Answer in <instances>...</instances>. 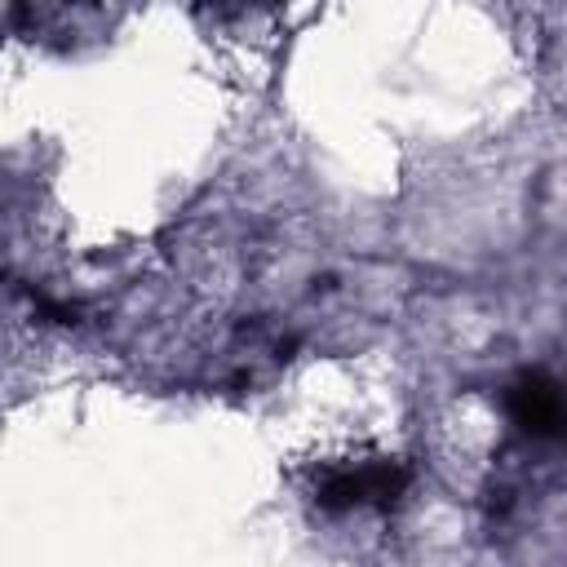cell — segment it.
Masks as SVG:
<instances>
[{"mask_svg":"<svg viewBox=\"0 0 567 567\" xmlns=\"http://www.w3.org/2000/svg\"><path fill=\"white\" fill-rule=\"evenodd\" d=\"M505 412L532 443H554L563 434V390L545 368H523L505 385Z\"/></svg>","mask_w":567,"mask_h":567,"instance_id":"obj_2","label":"cell"},{"mask_svg":"<svg viewBox=\"0 0 567 567\" xmlns=\"http://www.w3.org/2000/svg\"><path fill=\"white\" fill-rule=\"evenodd\" d=\"M412 474L394 456H350L332 461L315 478V505L328 514H368V509H390L403 501Z\"/></svg>","mask_w":567,"mask_h":567,"instance_id":"obj_1","label":"cell"}]
</instances>
